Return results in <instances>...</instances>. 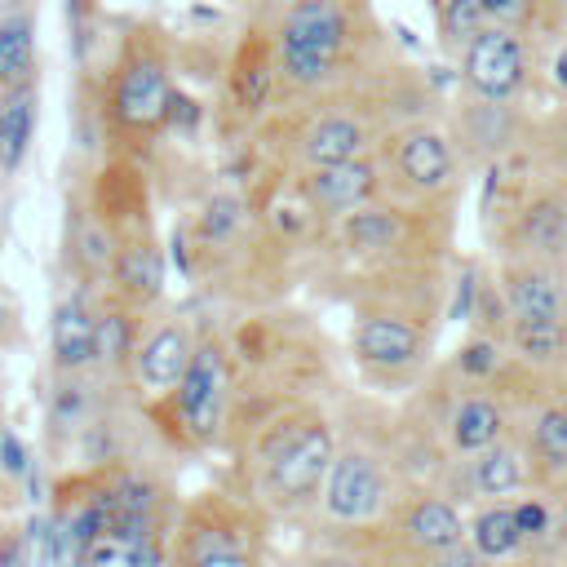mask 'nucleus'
<instances>
[{"label":"nucleus","instance_id":"1","mask_svg":"<svg viewBox=\"0 0 567 567\" xmlns=\"http://www.w3.org/2000/svg\"><path fill=\"white\" fill-rule=\"evenodd\" d=\"M332 257L354 279H408L443 270L452 252V208L372 199L323 230Z\"/></svg>","mask_w":567,"mask_h":567},{"label":"nucleus","instance_id":"2","mask_svg":"<svg viewBox=\"0 0 567 567\" xmlns=\"http://www.w3.org/2000/svg\"><path fill=\"white\" fill-rule=\"evenodd\" d=\"M337 456V425L319 403L279 408L252 439V492L270 514H315Z\"/></svg>","mask_w":567,"mask_h":567},{"label":"nucleus","instance_id":"3","mask_svg":"<svg viewBox=\"0 0 567 567\" xmlns=\"http://www.w3.org/2000/svg\"><path fill=\"white\" fill-rule=\"evenodd\" d=\"M279 97L337 93L359 44V13L350 0H288L275 22Z\"/></svg>","mask_w":567,"mask_h":567},{"label":"nucleus","instance_id":"4","mask_svg":"<svg viewBox=\"0 0 567 567\" xmlns=\"http://www.w3.org/2000/svg\"><path fill=\"white\" fill-rule=\"evenodd\" d=\"M173 97H177V84H173V66H168L159 35L128 31L120 40L115 62L106 66L102 93H97V115H102L106 137L124 151L151 146L168 128Z\"/></svg>","mask_w":567,"mask_h":567},{"label":"nucleus","instance_id":"5","mask_svg":"<svg viewBox=\"0 0 567 567\" xmlns=\"http://www.w3.org/2000/svg\"><path fill=\"white\" fill-rule=\"evenodd\" d=\"M372 155L381 164L385 199L416 204V208H456V195L470 168L443 120L403 115L399 124L385 128Z\"/></svg>","mask_w":567,"mask_h":567},{"label":"nucleus","instance_id":"6","mask_svg":"<svg viewBox=\"0 0 567 567\" xmlns=\"http://www.w3.org/2000/svg\"><path fill=\"white\" fill-rule=\"evenodd\" d=\"M230 403H235L230 346L217 332H199L182 381L164 399L146 403V416L164 430V439L173 447L204 452V447L221 443V434L230 425Z\"/></svg>","mask_w":567,"mask_h":567},{"label":"nucleus","instance_id":"7","mask_svg":"<svg viewBox=\"0 0 567 567\" xmlns=\"http://www.w3.org/2000/svg\"><path fill=\"white\" fill-rule=\"evenodd\" d=\"M403 465L390 443L368 434H337V456L315 501V514L337 532H372L403 492Z\"/></svg>","mask_w":567,"mask_h":567},{"label":"nucleus","instance_id":"8","mask_svg":"<svg viewBox=\"0 0 567 567\" xmlns=\"http://www.w3.org/2000/svg\"><path fill=\"white\" fill-rule=\"evenodd\" d=\"M301 102H306V111L292 115L284 124V133H266L275 159L284 164V177L372 155L377 142L385 137V128L399 124V120H377L372 106H359L337 93H319V97H301Z\"/></svg>","mask_w":567,"mask_h":567},{"label":"nucleus","instance_id":"9","mask_svg":"<svg viewBox=\"0 0 567 567\" xmlns=\"http://www.w3.org/2000/svg\"><path fill=\"white\" fill-rule=\"evenodd\" d=\"M487 177L496 190H505V199H496L501 217L492 230V252L567 266V177L536 164L527 177H505V164H492Z\"/></svg>","mask_w":567,"mask_h":567},{"label":"nucleus","instance_id":"10","mask_svg":"<svg viewBox=\"0 0 567 567\" xmlns=\"http://www.w3.org/2000/svg\"><path fill=\"white\" fill-rule=\"evenodd\" d=\"M372 532H385L408 563H421L465 540V509L439 483H403L385 523Z\"/></svg>","mask_w":567,"mask_h":567},{"label":"nucleus","instance_id":"11","mask_svg":"<svg viewBox=\"0 0 567 567\" xmlns=\"http://www.w3.org/2000/svg\"><path fill=\"white\" fill-rule=\"evenodd\" d=\"M514 430H518V412H514L509 394L501 390V381H487V385L456 381L439 421H434V439H439V452L447 461L474 456Z\"/></svg>","mask_w":567,"mask_h":567},{"label":"nucleus","instance_id":"12","mask_svg":"<svg viewBox=\"0 0 567 567\" xmlns=\"http://www.w3.org/2000/svg\"><path fill=\"white\" fill-rule=\"evenodd\" d=\"M284 182H288V199L297 204V213L319 230H328L332 221H341L346 213H354V208H363L372 199H385V182H381L377 155L306 168V173H292Z\"/></svg>","mask_w":567,"mask_h":567},{"label":"nucleus","instance_id":"13","mask_svg":"<svg viewBox=\"0 0 567 567\" xmlns=\"http://www.w3.org/2000/svg\"><path fill=\"white\" fill-rule=\"evenodd\" d=\"M461 89L483 102H518L532 84V49L523 31L487 22L456 58Z\"/></svg>","mask_w":567,"mask_h":567},{"label":"nucleus","instance_id":"14","mask_svg":"<svg viewBox=\"0 0 567 567\" xmlns=\"http://www.w3.org/2000/svg\"><path fill=\"white\" fill-rule=\"evenodd\" d=\"M439 487L461 505V509H474L483 501H514L532 487V465H527V447L514 434H505L501 443L474 452V456H461V461H443V478Z\"/></svg>","mask_w":567,"mask_h":567},{"label":"nucleus","instance_id":"15","mask_svg":"<svg viewBox=\"0 0 567 567\" xmlns=\"http://www.w3.org/2000/svg\"><path fill=\"white\" fill-rule=\"evenodd\" d=\"M447 128H452V142H456L465 168H492L501 159L523 155L532 142V124L514 111V102H483L470 93Z\"/></svg>","mask_w":567,"mask_h":567},{"label":"nucleus","instance_id":"16","mask_svg":"<svg viewBox=\"0 0 567 567\" xmlns=\"http://www.w3.org/2000/svg\"><path fill=\"white\" fill-rule=\"evenodd\" d=\"M279 97V58H275V35L261 27H248L230 53L226 66V106L244 124H261Z\"/></svg>","mask_w":567,"mask_h":567},{"label":"nucleus","instance_id":"17","mask_svg":"<svg viewBox=\"0 0 567 567\" xmlns=\"http://www.w3.org/2000/svg\"><path fill=\"white\" fill-rule=\"evenodd\" d=\"M195 341H199V332H195L190 319H155V323H146L142 341L133 350V363H128L133 390L146 403L164 399L182 381V372H186V363L195 354Z\"/></svg>","mask_w":567,"mask_h":567},{"label":"nucleus","instance_id":"18","mask_svg":"<svg viewBox=\"0 0 567 567\" xmlns=\"http://www.w3.org/2000/svg\"><path fill=\"white\" fill-rule=\"evenodd\" d=\"M496 297L509 315L527 319H567V266L536 257H496L492 266Z\"/></svg>","mask_w":567,"mask_h":567},{"label":"nucleus","instance_id":"19","mask_svg":"<svg viewBox=\"0 0 567 567\" xmlns=\"http://www.w3.org/2000/svg\"><path fill=\"white\" fill-rule=\"evenodd\" d=\"M252 563V532L235 514L199 505L182 518L173 536V567H248Z\"/></svg>","mask_w":567,"mask_h":567},{"label":"nucleus","instance_id":"20","mask_svg":"<svg viewBox=\"0 0 567 567\" xmlns=\"http://www.w3.org/2000/svg\"><path fill=\"white\" fill-rule=\"evenodd\" d=\"M518 439L527 447L532 487L540 492H567V390H554L536 399L527 412H518Z\"/></svg>","mask_w":567,"mask_h":567},{"label":"nucleus","instance_id":"21","mask_svg":"<svg viewBox=\"0 0 567 567\" xmlns=\"http://www.w3.org/2000/svg\"><path fill=\"white\" fill-rule=\"evenodd\" d=\"M97 363V301L75 284L49 310V368L58 377H89Z\"/></svg>","mask_w":567,"mask_h":567},{"label":"nucleus","instance_id":"22","mask_svg":"<svg viewBox=\"0 0 567 567\" xmlns=\"http://www.w3.org/2000/svg\"><path fill=\"white\" fill-rule=\"evenodd\" d=\"M164 284H168V261H164L159 239L151 230L120 235V248L106 270V292L146 315L164 301Z\"/></svg>","mask_w":567,"mask_h":567},{"label":"nucleus","instance_id":"23","mask_svg":"<svg viewBox=\"0 0 567 567\" xmlns=\"http://www.w3.org/2000/svg\"><path fill=\"white\" fill-rule=\"evenodd\" d=\"M509 363L532 377H563L567 372V319H527L509 315L501 328Z\"/></svg>","mask_w":567,"mask_h":567},{"label":"nucleus","instance_id":"24","mask_svg":"<svg viewBox=\"0 0 567 567\" xmlns=\"http://www.w3.org/2000/svg\"><path fill=\"white\" fill-rule=\"evenodd\" d=\"M465 540L496 567H514L527 563V536L518 527V509L514 501H483L474 509H465Z\"/></svg>","mask_w":567,"mask_h":567},{"label":"nucleus","instance_id":"25","mask_svg":"<svg viewBox=\"0 0 567 567\" xmlns=\"http://www.w3.org/2000/svg\"><path fill=\"white\" fill-rule=\"evenodd\" d=\"M22 80H40V40H35V9L31 0L0 4V89Z\"/></svg>","mask_w":567,"mask_h":567},{"label":"nucleus","instance_id":"26","mask_svg":"<svg viewBox=\"0 0 567 567\" xmlns=\"http://www.w3.org/2000/svg\"><path fill=\"white\" fill-rule=\"evenodd\" d=\"M40 124V80L0 89V173H18Z\"/></svg>","mask_w":567,"mask_h":567},{"label":"nucleus","instance_id":"27","mask_svg":"<svg viewBox=\"0 0 567 567\" xmlns=\"http://www.w3.org/2000/svg\"><path fill=\"white\" fill-rule=\"evenodd\" d=\"M142 328H146V315L124 306L120 297H111L102 288V301H97V363L93 368L128 377V363H133V350L142 341Z\"/></svg>","mask_w":567,"mask_h":567},{"label":"nucleus","instance_id":"28","mask_svg":"<svg viewBox=\"0 0 567 567\" xmlns=\"http://www.w3.org/2000/svg\"><path fill=\"white\" fill-rule=\"evenodd\" d=\"M115 248H120V235L93 208H80L71 221V235H66V257L75 266V279L89 288H106V270H111Z\"/></svg>","mask_w":567,"mask_h":567},{"label":"nucleus","instance_id":"29","mask_svg":"<svg viewBox=\"0 0 567 567\" xmlns=\"http://www.w3.org/2000/svg\"><path fill=\"white\" fill-rule=\"evenodd\" d=\"M509 350L501 341V332H487V328H470L465 341L456 346V359H452V377L456 381H474V385H487V381H501L509 372Z\"/></svg>","mask_w":567,"mask_h":567},{"label":"nucleus","instance_id":"30","mask_svg":"<svg viewBox=\"0 0 567 567\" xmlns=\"http://www.w3.org/2000/svg\"><path fill=\"white\" fill-rule=\"evenodd\" d=\"M434 22H439V40H443V49H447L452 58H461V49H465L492 18H487L483 0H443V4L434 9Z\"/></svg>","mask_w":567,"mask_h":567},{"label":"nucleus","instance_id":"31","mask_svg":"<svg viewBox=\"0 0 567 567\" xmlns=\"http://www.w3.org/2000/svg\"><path fill=\"white\" fill-rule=\"evenodd\" d=\"M527 159L545 173H558L567 177V106L558 115H549L540 128H532V142H527Z\"/></svg>","mask_w":567,"mask_h":567},{"label":"nucleus","instance_id":"32","mask_svg":"<svg viewBox=\"0 0 567 567\" xmlns=\"http://www.w3.org/2000/svg\"><path fill=\"white\" fill-rule=\"evenodd\" d=\"M483 9L496 27H514V31H527L540 18V0H483Z\"/></svg>","mask_w":567,"mask_h":567},{"label":"nucleus","instance_id":"33","mask_svg":"<svg viewBox=\"0 0 567 567\" xmlns=\"http://www.w3.org/2000/svg\"><path fill=\"white\" fill-rule=\"evenodd\" d=\"M412 567H496V563H487L470 540H461V545H452V549H443V554H430V558H421V563H412Z\"/></svg>","mask_w":567,"mask_h":567},{"label":"nucleus","instance_id":"34","mask_svg":"<svg viewBox=\"0 0 567 567\" xmlns=\"http://www.w3.org/2000/svg\"><path fill=\"white\" fill-rule=\"evenodd\" d=\"M0 443H4V470L9 474H27V447L13 434H0Z\"/></svg>","mask_w":567,"mask_h":567},{"label":"nucleus","instance_id":"35","mask_svg":"<svg viewBox=\"0 0 567 567\" xmlns=\"http://www.w3.org/2000/svg\"><path fill=\"white\" fill-rule=\"evenodd\" d=\"M549 84L567 97V44H558V49H554V58H549Z\"/></svg>","mask_w":567,"mask_h":567},{"label":"nucleus","instance_id":"36","mask_svg":"<svg viewBox=\"0 0 567 567\" xmlns=\"http://www.w3.org/2000/svg\"><path fill=\"white\" fill-rule=\"evenodd\" d=\"M425 4H430V9H439V4H443V0H425Z\"/></svg>","mask_w":567,"mask_h":567},{"label":"nucleus","instance_id":"37","mask_svg":"<svg viewBox=\"0 0 567 567\" xmlns=\"http://www.w3.org/2000/svg\"><path fill=\"white\" fill-rule=\"evenodd\" d=\"M563 496H567V492H563Z\"/></svg>","mask_w":567,"mask_h":567}]
</instances>
